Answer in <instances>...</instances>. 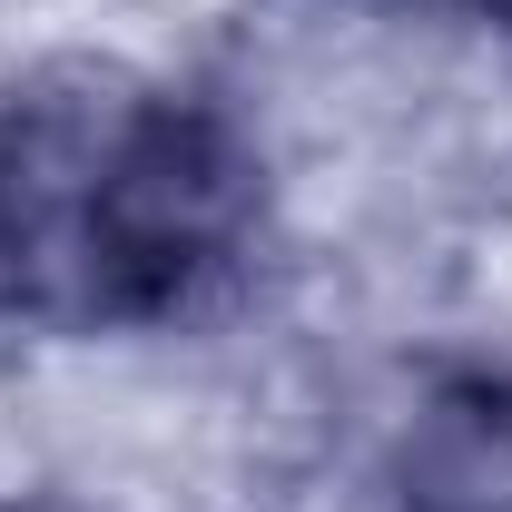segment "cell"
<instances>
[{
  "label": "cell",
  "instance_id": "6da1fadb",
  "mask_svg": "<svg viewBox=\"0 0 512 512\" xmlns=\"http://www.w3.org/2000/svg\"><path fill=\"white\" fill-rule=\"evenodd\" d=\"M256 227L247 138L188 89L69 60L0 99V316L148 325Z\"/></svg>",
  "mask_w": 512,
  "mask_h": 512
},
{
  "label": "cell",
  "instance_id": "7a4b0ae2",
  "mask_svg": "<svg viewBox=\"0 0 512 512\" xmlns=\"http://www.w3.org/2000/svg\"><path fill=\"white\" fill-rule=\"evenodd\" d=\"M404 512H512V384H444L394 463Z\"/></svg>",
  "mask_w": 512,
  "mask_h": 512
},
{
  "label": "cell",
  "instance_id": "3957f363",
  "mask_svg": "<svg viewBox=\"0 0 512 512\" xmlns=\"http://www.w3.org/2000/svg\"><path fill=\"white\" fill-rule=\"evenodd\" d=\"M493 20H503V40H512V0H493Z\"/></svg>",
  "mask_w": 512,
  "mask_h": 512
},
{
  "label": "cell",
  "instance_id": "277c9868",
  "mask_svg": "<svg viewBox=\"0 0 512 512\" xmlns=\"http://www.w3.org/2000/svg\"><path fill=\"white\" fill-rule=\"evenodd\" d=\"M10 512H69V503H10Z\"/></svg>",
  "mask_w": 512,
  "mask_h": 512
}]
</instances>
